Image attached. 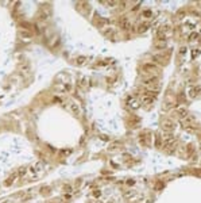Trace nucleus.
Returning a JSON list of instances; mask_svg holds the SVG:
<instances>
[{
	"label": "nucleus",
	"mask_w": 201,
	"mask_h": 203,
	"mask_svg": "<svg viewBox=\"0 0 201 203\" xmlns=\"http://www.w3.org/2000/svg\"><path fill=\"white\" fill-rule=\"evenodd\" d=\"M143 72L151 75V73H157V72H158V68H157L155 64H144L143 65Z\"/></svg>",
	"instance_id": "f257e3e1"
},
{
	"label": "nucleus",
	"mask_w": 201,
	"mask_h": 203,
	"mask_svg": "<svg viewBox=\"0 0 201 203\" xmlns=\"http://www.w3.org/2000/svg\"><path fill=\"white\" fill-rule=\"evenodd\" d=\"M69 108H70V111H72V114H74V115L78 116L81 114V108H80V106H78V103H76V102H70Z\"/></svg>",
	"instance_id": "f03ea898"
},
{
	"label": "nucleus",
	"mask_w": 201,
	"mask_h": 203,
	"mask_svg": "<svg viewBox=\"0 0 201 203\" xmlns=\"http://www.w3.org/2000/svg\"><path fill=\"white\" fill-rule=\"evenodd\" d=\"M163 142H165V146L169 145V144H171V142H175V137H174V134L173 133H166V134H163Z\"/></svg>",
	"instance_id": "7ed1b4c3"
},
{
	"label": "nucleus",
	"mask_w": 201,
	"mask_h": 203,
	"mask_svg": "<svg viewBox=\"0 0 201 203\" xmlns=\"http://www.w3.org/2000/svg\"><path fill=\"white\" fill-rule=\"evenodd\" d=\"M119 23H120V27H121V29H124V30H128L130 26H131V23H130V19H128L127 16H121L120 21H119Z\"/></svg>",
	"instance_id": "20e7f679"
},
{
	"label": "nucleus",
	"mask_w": 201,
	"mask_h": 203,
	"mask_svg": "<svg viewBox=\"0 0 201 203\" xmlns=\"http://www.w3.org/2000/svg\"><path fill=\"white\" fill-rule=\"evenodd\" d=\"M189 95H190V97H197L198 95H201V85L192 87L190 91H189Z\"/></svg>",
	"instance_id": "39448f33"
},
{
	"label": "nucleus",
	"mask_w": 201,
	"mask_h": 203,
	"mask_svg": "<svg viewBox=\"0 0 201 203\" xmlns=\"http://www.w3.org/2000/svg\"><path fill=\"white\" fill-rule=\"evenodd\" d=\"M163 129H165L166 131H173V130L175 129V125H174L173 120L167 119V120H165V122H163Z\"/></svg>",
	"instance_id": "423d86ee"
},
{
	"label": "nucleus",
	"mask_w": 201,
	"mask_h": 203,
	"mask_svg": "<svg viewBox=\"0 0 201 203\" xmlns=\"http://www.w3.org/2000/svg\"><path fill=\"white\" fill-rule=\"evenodd\" d=\"M194 119H196V118H194L193 115L188 114L186 116H184V118L181 119V122H182V125H184V126H189L190 123H193V122H194Z\"/></svg>",
	"instance_id": "0eeeda50"
},
{
	"label": "nucleus",
	"mask_w": 201,
	"mask_h": 203,
	"mask_svg": "<svg viewBox=\"0 0 201 203\" xmlns=\"http://www.w3.org/2000/svg\"><path fill=\"white\" fill-rule=\"evenodd\" d=\"M158 76H153V77H150V79H147L146 81H143V84L144 85H147V87H151V85H154V84H158Z\"/></svg>",
	"instance_id": "6e6552de"
},
{
	"label": "nucleus",
	"mask_w": 201,
	"mask_h": 203,
	"mask_svg": "<svg viewBox=\"0 0 201 203\" xmlns=\"http://www.w3.org/2000/svg\"><path fill=\"white\" fill-rule=\"evenodd\" d=\"M104 35L105 37H108V38H112V37H115V30L112 29V27H107V29H105L104 31Z\"/></svg>",
	"instance_id": "1a4fd4ad"
},
{
	"label": "nucleus",
	"mask_w": 201,
	"mask_h": 203,
	"mask_svg": "<svg viewBox=\"0 0 201 203\" xmlns=\"http://www.w3.org/2000/svg\"><path fill=\"white\" fill-rule=\"evenodd\" d=\"M154 99H155V97L148 96V95H144L143 99H142V103H144V104H153V103H154Z\"/></svg>",
	"instance_id": "9d476101"
},
{
	"label": "nucleus",
	"mask_w": 201,
	"mask_h": 203,
	"mask_svg": "<svg viewBox=\"0 0 201 203\" xmlns=\"http://www.w3.org/2000/svg\"><path fill=\"white\" fill-rule=\"evenodd\" d=\"M175 112H177L178 115H181L182 118H184V116H186V115H188V110H186L185 107H178V108L175 110Z\"/></svg>",
	"instance_id": "9b49d317"
},
{
	"label": "nucleus",
	"mask_w": 201,
	"mask_h": 203,
	"mask_svg": "<svg viewBox=\"0 0 201 203\" xmlns=\"http://www.w3.org/2000/svg\"><path fill=\"white\" fill-rule=\"evenodd\" d=\"M41 169H42V164H41V163H38V164H35V165H34L33 168H31L30 171H31L33 173H38Z\"/></svg>",
	"instance_id": "f8f14e48"
},
{
	"label": "nucleus",
	"mask_w": 201,
	"mask_h": 203,
	"mask_svg": "<svg viewBox=\"0 0 201 203\" xmlns=\"http://www.w3.org/2000/svg\"><path fill=\"white\" fill-rule=\"evenodd\" d=\"M148 27H150V25H148V23H143V25H140V26H139V29H138V31H139V33H144L146 30H148Z\"/></svg>",
	"instance_id": "ddd939ff"
},
{
	"label": "nucleus",
	"mask_w": 201,
	"mask_h": 203,
	"mask_svg": "<svg viewBox=\"0 0 201 203\" xmlns=\"http://www.w3.org/2000/svg\"><path fill=\"white\" fill-rule=\"evenodd\" d=\"M14 180H15V175H14V176H11V177L8 179V180H6V181H4V186H11V184L14 183Z\"/></svg>",
	"instance_id": "4468645a"
},
{
	"label": "nucleus",
	"mask_w": 201,
	"mask_h": 203,
	"mask_svg": "<svg viewBox=\"0 0 201 203\" xmlns=\"http://www.w3.org/2000/svg\"><path fill=\"white\" fill-rule=\"evenodd\" d=\"M128 104H130V106H131L132 108H138V107L140 106V104H139V102H138V100H132L131 103H128Z\"/></svg>",
	"instance_id": "2eb2a0df"
},
{
	"label": "nucleus",
	"mask_w": 201,
	"mask_h": 203,
	"mask_svg": "<svg viewBox=\"0 0 201 203\" xmlns=\"http://www.w3.org/2000/svg\"><path fill=\"white\" fill-rule=\"evenodd\" d=\"M47 18H49V14L47 12H42L41 15H39V19H41V21H46Z\"/></svg>",
	"instance_id": "dca6fc26"
},
{
	"label": "nucleus",
	"mask_w": 201,
	"mask_h": 203,
	"mask_svg": "<svg viewBox=\"0 0 201 203\" xmlns=\"http://www.w3.org/2000/svg\"><path fill=\"white\" fill-rule=\"evenodd\" d=\"M85 61H86V58H85V57H78V58H77V61H76V62H77V64H78V65H82V64H84V62H85Z\"/></svg>",
	"instance_id": "f3484780"
},
{
	"label": "nucleus",
	"mask_w": 201,
	"mask_h": 203,
	"mask_svg": "<svg viewBox=\"0 0 201 203\" xmlns=\"http://www.w3.org/2000/svg\"><path fill=\"white\" fill-rule=\"evenodd\" d=\"M20 37H23V38H31V34L27 33V31H20Z\"/></svg>",
	"instance_id": "a211bd4d"
},
{
	"label": "nucleus",
	"mask_w": 201,
	"mask_h": 203,
	"mask_svg": "<svg viewBox=\"0 0 201 203\" xmlns=\"http://www.w3.org/2000/svg\"><path fill=\"white\" fill-rule=\"evenodd\" d=\"M197 37H198V34H197V33H192L190 35H189V39H190V41H193V39H196Z\"/></svg>",
	"instance_id": "6ab92c4d"
},
{
	"label": "nucleus",
	"mask_w": 201,
	"mask_h": 203,
	"mask_svg": "<svg viewBox=\"0 0 201 203\" xmlns=\"http://www.w3.org/2000/svg\"><path fill=\"white\" fill-rule=\"evenodd\" d=\"M155 145L157 146H161V135L157 134V141H155Z\"/></svg>",
	"instance_id": "aec40b11"
},
{
	"label": "nucleus",
	"mask_w": 201,
	"mask_h": 203,
	"mask_svg": "<svg viewBox=\"0 0 201 203\" xmlns=\"http://www.w3.org/2000/svg\"><path fill=\"white\" fill-rule=\"evenodd\" d=\"M198 54H200V50H193V52H192V57L196 58L197 56H198Z\"/></svg>",
	"instance_id": "412c9836"
},
{
	"label": "nucleus",
	"mask_w": 201,
	"mask_h": 203,
	"mask_svg": "<svg viewBox=\"0 0 201 203\" xmlns=\"http://www.w3.org/2000/svg\"><path fill=\"white\" fill-rule=\"evenodd\" d=\"M64 89H65V91H70V89H72V85H70L69 83H66V84L64 85Z\"/></svg>",
	"instance_id": "4be33fe9"
},
{
	"label": "nucleus",
	"mask_w": 201,
	"mask_h": 203,
	"mask_svg": "<svg viewBox=\"0 0 201 203\" xmlns=\"http://www.w3.org/2000/svg\"><path fill=\"white\" fill-rule=\"evenodd\" d=\"M104 4H108V7H112V6H115L116 4V2H103Z\"/></svg>",
	"instance_id": "5701e85b"
},
{
	"label": "nucleus",
	"mask_w": 201,
	"mask_h": 203,
	"mask_svg": "<svg viewBox=\"0 0 201 203\" xmlns=\"http://www.w3.org/2000/svg\"><path fill=\"white\" fill-rule=\"evenodd\" d=\"M150 15H151V11H144V12H143L144 18H150Z\"/></svg>",
	"instance_id": "b1692460"
},
{
	"label": "nucleus",
	"mask_w": 201,
	"mask_h": 203,
	"mask_svg": "<svg viewBox=\"0 0 201 203\" xmlns=\"http://www.w3.org/2000/svg\"><path fill=\"white\" fill-rule=\"evenodd\" d=\"M24 173H26V168H22V169H20V172H19V175L22 176V175H24Z\"/></svg>",
	"instance_id": "393cba45"
},
{
	"label": "nucleus",
	"mask_w": 201,
	"mask_h": 203,
	"mask_svg": "<svg viewBox=\"0 0 201 203\" xmlns=\"http://www.w3.org/2000/svg\"><path fill=\"white\" fill-rule=\"evenodd\" d=\"M180 53H181V54H185V53H186V48H181Z\"/></svg>",
	"instance_id": "a878e982"
}]
</instances>
